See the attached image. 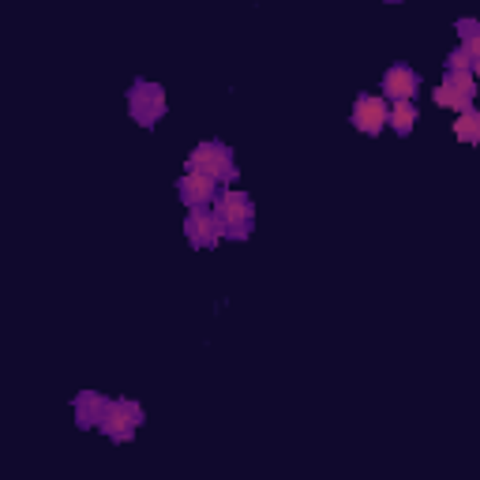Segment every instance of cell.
I'll list each match as a JSON object with an SVG mask.
<instances>
[{"instance_id":"15","label":"cell","mask_w":480,"mask_h":480,"mask_svg":"<svg viewBox=\"0 0 480 480\" xmlns=\"http://www.w3.org/2000/svg\"><path fill=\"white\" fill-rule=\"evenodd\" d=\"M454 31H458V38L465 41V38L480 34V19H469V16H465V19H458V23H454Z\"/></svg>"},{"instance_id":"3","label":"cell","mask_w":480,"mask_h":480,"mask_svg":"<svg viewBox=\"0 0 480 480\" xmlns=\"http://www.w3.org/2000/svg\"><path fill=\"white\" fill-rule=\"evenodd\" d=\"M128 113H132V121L139 128H154L165 116V91L158 83L136 79L132 91H128Z\"/></svg>"},{"instance_id":"5","label":"cell","mask_w":480,"mask_h":480,"mask_svg":"<svg viewBox=\"0 0 480 480\" xmlns=\"http://www.w3.org/2000/svg\"><path fill=\"white\" fill-rule=\"evenodd\" d=\"M184 237H188L192 248H218V244L225 240V222L218 218V210L195 207L184 218Z\"/></svg>"},{"instance_id":"7","label":"cell","mask_w":480,"mask_h":480,"mask_svg":"<svg viewBox=\"0 0 480 480\" xmlns=\"http://www.w3.org/2000/svg\"><path fill=\"white\" fill-rule=\"evenodd\" d=\"M218 180L210 177H203V173H184V177L177 180V195L188 210H195V207H214V199H218Z\"/></svg>"},{"instance_id":"2","label":"cell","mask_w":480,"mask_h":480,"mask_svg":"<svg viewBox=\"0 0 480 480\" xmlns=\"http://www.w3.org/2000/svg\"><path fill=\"white\" fill-rule=\"evenodd\" d=\"M184 173H203V177L225 184V180H237V162H233V150L222 139H207V143H199V147L188 154Z\"/></svg>"},{"instance_id":"18","label":"cell","mask_w":480,"mask_h":480,"mask_svg":"<svg viewBox=\"0 0 480 480\" xmlns=\"http://www.w3.org/2000/svg\"><path fill=\"white\" fill-rule=\"evenodd\" d=\"M387 4H402V0H387Z\"/></svg>"},{"instance_id":"16","label":"cell","mask_w":480,"mask_h":480,"mask_svg":"<svg viewBox=\"0 0 480 480\" xmlns=\"http://www.w3.org/2000/svg\"><path fill=\"white\" fill-rule=\"evenodd\" d=\"M461 49H465V56H469V61L476 64V61H480V34L465 38V41H461Z\"/></svg>"},{"instance_id":"4","label":"cell","mask_w":480,"mask_h":480,"mask_svg":"<svg viewBox=\"0 0 480 480\" xmlns=\"http://www.w3.org/2000/svg\"><path fill=\"white\" fill-rule=\"evenodd\" d=\"M147 420V413H143V405L139 402H128V398H109V409L106 417H101V424L98 432H106L109 439L116 443H128L136 435V428Z\"/></svg>"},{"instance_id":"17","label":"cell","mask_w":480,"mask_h":480,"mask_svg":"<svg viewBox=\"0 0 480 480\" xmlns=\"http://www.w3.org/2000/svg\"><path fill=\"white\" fill-rule=\"evenodd\" d=\"M473 76H476V83H480V61L473 64Z\"/></svg>"},{"instance_id":"8","label":"cell","mask_w":480,"mask_h":480,"mask_svg":"<svg viewBox=\"0 0 480 480\" xmlns=\"http://www.w3.org/2000/svg\"><path fill=\"white\" fill-rule=\"evenodd\" d=\"M420 91V76L409 68V64H394L383 71V94L390 101H402V98H413Z\"/></svg>"},{"instance_id":"14","label":"cell","mask_w":480,"mask_h":480,"mask_svg":"<svg viewBox=\"0 0 480 480\" xmlns=\"http://www.w3.org/2000/svg\"><path fill=\"white\" fill-rule=\"evenodd\" d=\"M443 64H446V71H473V61L465 56V49H454Z\"/></svg>"},{"instance_id":"6","label":"cell","mask_w":480,"mask_h":480,"mask_svg":"<svg viewBox=\"0 0 480 480\" xmlns=\"http://www.w3.org/2000/svg\"><path fill=\"white\" fill-rule=\"evenodd\" d=\"M349 121H353V128L360 136H379L390 124V106L379 94H360L353 101V116H349Z\"/></svg>"},{"instance_id":"12","label":"cell","mask_w":480,"mask_h":480,"mask_svg":"<svg viewBox=\"0 0 480 480\" xmlns=\"http://www.w3.org/2000/svg\"><path fill=\"white\" fill-rule=\"evenodd\" d=\"M432 101H435V106H439V109H454V113H465V109H473V101L465 98V94H458L454 86H446V83H439V86H435V91H432Z\"/></svg>"},{"instance_id":"13","label":"cell","mask_w":480,"mask_h":480,"mask_svg":"<svg viewBox=\"0 0 480 480\" xmlns=\"http://www.w3.org/2000/svg\"><path fill=\"white\" fill-rule=\"evenodd\" d=\"M443 83H446V86H454V91H458V94H465L469 101L476 98V86H480L473 71H446V79H443Z\"/></svg>"},{"instance_id":"1","label":"cell","mask_w":480,"mask_h":480,"mask_svg":"<svg viewBox=\"0 0 480 480\" xmlns=\"http://www.w3.org/2000/svg\"><path fill=\"white\" fill-rule=\"evenodd\" d=\"M214 210L225 222V237L229 240H248L252 237V225H255V203H252V195L237 192V188H222L218 199H214Z\"/></svg>"},{"instance_id":"11","label":"cell","mask_w":480,"mask_h":480,"mask_svg":"<svg viewBox=\"0 0 480 480\" xmlns=\"http://www.w3.org/2000/svg\"><path fill=\"white\" fill-rule=\"evenodd\" d=\"M454 139L458 143H480V109H465L454 121Z\"/></svg>"},{"instance_id":"9","label":"cell","mask_w":480,"mask_h":480,"mask_svg":"<svg viewBox=\"0 0 480 480\" xmlns=\"http://www.w3.org/2000/svg\"><path fill=\"white\" fill-rule=\"evenodd\" d=\"M106 409H109V398H101L98 390H83L76 398V424L79 428H98Z\"/></svg>"},{"instance_id":"10","label":"cell","mask_w":480,"mask_h":480,"mask_svg":"<svg viewBox=\"0 0 480 480\" xmlns=\"http://www.w3.org/2000/svg\"><path fill=\"white\" fill-rule=\"evenodd\" d=\"M420 121V113L413 106V98H402V101H390V132L394 136H409Z\"/></svg>"}]
</instances>
